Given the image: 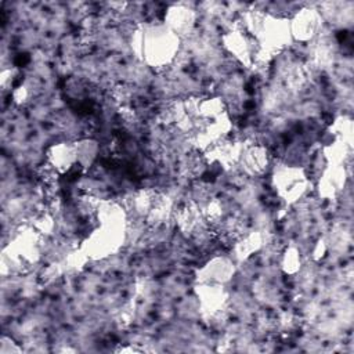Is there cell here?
Wrapping results in <instances>:
<instances>
[{"label":"cell","mask_w":354,"mask_h":354,"mask_svg":"<svg viewBox=\"0 0 354 354\" xmlns=\"http://www.w3.org/2000/svg\"><path fill=\"white\" fill-rule=\"evenodd\" d=\"M181 39L166 24H147L133 35L134 51L152 68H163L176 59Z\"/></svg>","instance_id":"1"},{"label":"cell","mask_w":354,"mask_h":354,"mask_svg":"<svg viewBox=\"0 0 354 354\" xmlns=\"http://www.w3.org/2000/svg\"><path fill=\"white\" fill-rule=\"evenodd\" d=\"M272 183L278 195L286 203H295L301 199L307 192L308 185L304 170L289 165H279L275 167Z\"/></svg>","instance_id":"2"},{"label":"cell","mask_w":354,"mask_h":354,"mask_svg":"<svg viewBox=\"0 0 354 354\" xmlns=\"http://www.w3.org/2000/svg\"><path fill=\"white\" fill-rule=\"evenodd\" d=\"M289 28L293 40L301 43L311 41L319 36L322 30V15L317 10L304 8L295 14V17L289 21Z\"/></svg>","instance_id":"3"},{"label":"cell","mask_w":354,"mask_h":354,"mask_svg":"<svg viewBox=\"0 0 354 354\" xmlns=\"http://www.w3.org/2000/svg\"><path fill=\"white\" fill-rule=\"evenodd\" d=\"M224 48L232 54V57L243 64L245 66H250L253 64V58L256 54V48L253 46L254 39L250 33H245L242 30H230L223 37Z\"/></svg>","instance_id":"4"},{"label":"cell","mask_w":354,"mask_h":354,"mask_svg":"<svg viewBox=\"0 0 354 354\" xmlns=\"http://www.w3.org/2000/svg\"><path fill=\"white\" fill-rule=\"evenodd\" d=\"M238 165L248 176L263 174L270 165L267 148L260 144H243L238 159Z\"/></svg>","instance_id":"5"},{"label":"cell","mask_w":354,"mask_h":354,"mask_svg":"<svg viewBox=\"0 0 354 354\" xmlns=\"http://www.w3.org/2000/svg\"><path fill=\"white\" fill-rule=\"evenodd\" d=\"M235 272V266L228 257H213L198 271L199 283H227Z\"/></svg>","instance_id":"6"},{"label":"cell","mask_w":354,"mask_h":354,"mask_svg":"<svg viewBox=\"0 0 354 354\" xmlns=\"http://www.w3.org/2000/svg\"><path fill=\"white\" fill-rule=\"evenodd\" d=\"M196 295L199 297L201 310L207 315L218 314L228 299L224 286L217 283H199L196 286Z\"/></svg>","instance_id":"7"},{"label":"cell","mask_w":354,"mask_h":354,"mask_svg":"<svg viewBox=\"0 0 354 354\" xmlns=\"http://www.w3.org/2000/svg\"><path fill=\"white\" fill-rule=\"evenodd\" d=\"M165 24L180 37L189 36L195 26V11L185 6H173L167 10Z\"/></svg>","instance_id":"8"},{"label":"cell","mask_w":354,"mask_h":354,"mask_svg":"<svg viewBox=\"0 0 354 354\" xmlns=\"http://www.w3.org/2000/svg\"><path fill=\"white\" fill-rule=\"evenodd\" d=\"M46 162L50 163L58 173H65L71 170L77 163L75 142H58L51 145L46 152Z\"/></svg>","instance_id":"9"},{"label":"cell","mask_w":354,"mask_h":354,"mask_svg":"<svg viewBox=\"0 0 354 354\" xmlns=\"http://www.w3.org/2000/svg\"><path fill=\"white\" fill-rule=\"evenodd\" d=\"M263 245V235L261 232H248L242 236H239L234 242V252L238 260H246L253 253H256Z\"/></svg>","instance_id":"10"},{"label":"cell","mask_w":354,"mask_h":354,"mask_svg":"<svg viewBox=\"0 0 354 354\" xmlns=\"http://www.w3.org/2000/svg\"><path fill=\"white\" fill-rule=\"evenodd\" d=\"M75 145L77 152V165L83 167L91 166L98 151L97 142L93 140H80V141H76Z\"/></svg>","instance_id":"11"},{"label":"cell","mask_w":354,"mask_h":354,"mask_svg":"<svg viewBox=\"0 0 354 354\" xmlns=\"http://www.w3.org/2000/svg\"><path fill=\"white\" fill-rule=\"evenodd\" d=\"M282 270L286 274H295L300 270V256L297 249L295 248H288L282 256Z\"/></svg>","instance_id":"12"}]
</instances>
